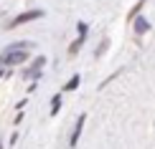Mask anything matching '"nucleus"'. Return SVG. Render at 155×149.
Instances as JSON below:
<instances>
[{
    "mask_svg": "<svg viewBox=\"0 0 155 149\" xmlns=\"http://www.w3.org/2000/svg\"><path fill=\"white\" fill-rule=\"evenodd\" d=\"M43 15H46V10H41V8L25 10V13H21V15H15V18H13V20L8 23V28H18V25H25V23H31V20H41Z\"/></svg>",
    "mask_w": 155,
    "mask_h": 149,
    "instance_id": "nucleus-1",
    "label": "nucleus"
},
{
    "mask_svg": "<svg viewBox=\"0 0 155 149\" xmlns=\"http://www.w3.org/2000/svg\"><path fill=\"white\" fill-rule=\"evenodd\" d=\"M43 66H46V56H36L31 61V66L23 71V79H31V81H38L43 76Z\"/></svg>",
    "mask_w": 155,
    "mask_h": 149,
    "instance_id": "nucleus-2",
    "label": "nucleus"
},
{
    "mask_svg": "<svg viewBox=\"0 0 155 149\" xmlns=\"http://www.w3.org/2000/svg\"><path fill=\"white\" fill-rule=\"evenodd\" d=\"M84 124H87V114H79L74 121V129H71V137H69V147H76L81 139V132H84Z\"/></svg>",
    "mask_w": 155,
    "mask_h": 149,
    "instance_id": "nucleus-3",
    "label": "nucleus"
},
{
    "mask_svg": "<svg viewBox=\"0 0 155 149\" xmlns=\"http://www.w3.org/2000/svg\"><path fill=\"white\" fill-rule=\"evenodd\" d=\"M132 30H135L137 36H145L147 30H150V20H147V18H143V15L132 18Z\"/></svg>",
    "mask_w": 155,
    "mask_h": 149,
    "instance_id": "nucleus-4",
    "label": "nucleus"
},
{
    "mask_svg": "<svg viewBox=\"0 0 155 149\" xmlns=\"http://www.w3.org/2000/svg\"><path fill=\"white\" fill-rule=\"evenodd\" d=\"M79 83H81V76L76 73V76H71V79L64 83V88H61V91H76V88H79Z\"/></svg>",
    "mask_w": 155,
    "mask_h": 149,
    "instance_id": "nucleus-5",
    "label": "nucleus"
},
{
    "mask_svg": "<svg viewBox=\"0 0 155 149\" xmlns=\"http://www.w3.org/2000/svg\"><path fill=\"white\" fill-rule=\"evenodd\" d=\"M145 5H147V0H137V3H135V8H132L130 13H127V20L132 23V18H137V15H140V10H143Z\"/></svg>",
    "mask_w": 155,
    "mask_h": 149,
    "instance_id": "nucleus-6",
    "label": "nucleus"
},
{
    "mask_svg": "<svg viewBox=\"0 0 155 149\" xmlns=\"http://www.w3.org/2000/svg\"><path fill=\"white\" fill-rule=\"evenodd\" d=\"M84 43H87V38H79V36H76V41L71 43V46H69V56H76V53L81 51V46H84Z\"/></svg>",
    "mask_w": 155,
    "mask_h": 149,
    "instance_id": "nucleus-7",
    "label": "nucleus"
},
{
    "mask_svg": "<svg viewBox=\"0 0 155 149\" xmlns=\"http://www.w3.org/2000/svg\"><path fill=\"white\" fill-rule=\"evenodd\" d=\"M61 111V94H56L54 99H51V116H56Z\"/></svg>",
    "mask_w": 155,
    "mask_h": 149,
    "instance_id": "nucleus-8",
    "label": "nucleus"
},
{
    "mask_svg": "<svg viewBox=\"0 0 155 149\" xmlns=\"http://www.w3.org/2000/svg\"><path fill=\"white\" fill-rule=\"evenodd\" d=\"M76 33H79V38H87L89 36V25L84 20H79V23H76Z\"/></svg>",
    "mask_w": 155,
    "mask_h": 149,
    "instance_id": "nucleus-9",
    "label": "nucleus"
},
{
    "mask_svg": "<svg viewBox=\"0 0 155 149\" xmlns=\"http://www.w3.org/2000/svg\"><path fill=\"white\" fill-rule=\"evenodd\" d=\"M107 46H109V41H107V38H102V41H99V46H97V51H94V56L99 58V56L107 51Z\"/></svg>",
    "mask_w": 155,
    "mask_h": 149,
    "instance_id": "nucleus-10",
    "label": "nucleus"
},
{
    "mask_svg": "<svg viewBox=\"0 0 155 149\" xmlns=\"http://www.w3.org/2000/svg\"><path fill=\"white\" fill-rule=\"evenodd\" d=\"M0 149H3V141H0Z\"/></svg>",
    "mask_w": 155,
    "mask_h": 149,
    "instance_id": "nucleus-11",
    "label": "nucleus"
}]
</instances>
